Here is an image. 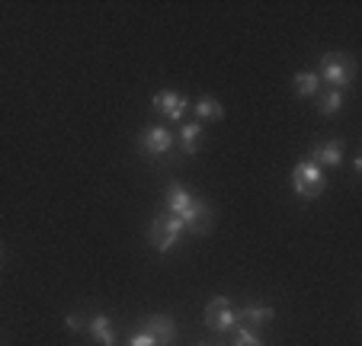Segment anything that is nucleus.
I'll return each mask as SVG.
<instances>
[{"instance_id":"nucleus-19","label":"nucleus","mask_w":362,"mask_h":346,"mask_svg":"<svg viewBox=\"0 0 362 346\" xmlns=\"http://www.w3.org/2000/svg\"><path fill=\"white\" fill-rule=\"evenodd\" d=\"M64 324H68V330H81L83 321H81V314H68V318H64Z\"/></svg>"},{"instance_id":"nucleus-11","label":"nucleus","mask_w":362,"mask_h":346,"mask_svg":"<svg viewBox=\"0 0 362 346\" xmlns=\"http://www.w3.org/2000/svg\"><path fill=\"white\" fill-rule=\"evenodd\" d=\"M87 327H90V333H93V340L100 346H116V330H112V324H110V318H106V314L90 318Z\"/></svg>"},{"instance_id":"nucleus-5","label":"nucleus","mask_w":362,"mask_h":346,"mask_svg":"<svg viewBox=\"0 0 362 346\" xmlns=\"http://www.w3.org/2000/svg\"><path fill=\"white\" fill-rule=\"evenodd\" d=\"M173 148V135L164 129V125H151V129L141 132V151L151 157L158 154H167V151Z\"/></svg>"},{"instance_id":"nucleus-15","label":"nucleus","mask_w":362,"mask_h":346,"mask_svg":"<svg viewBox=\"0 0 362 346\" xmlns=\"http://www.w3.org/2000/svg\"><path fill=\"white\" fill-rule=\"evenodd\" d=\"M317 106H321L324 115L340 113V106H343V90H324V93L317 96Z\"/></svg>"},{"instance_id":"nucleus-10","label":"nucleus","mask_w":362,"mask_h":346,"mask_svg":"<svg viewBox=\"0 0 362 346\" xmlns=\"http://www.w3.org/2000/svg\"><path fill=\"white\" fill-rule=\"evenodd\" d=\"M340 161H343V142L340 138L317 144L315 154H311V163H317V167H337Z\"/></svg>"},{"instance_id":"nucleus-7","label":"nucleus","mask_w":362,"mask_h":346,"mask_svg":"<svg viewBox=\"0 0 362 346\" xmlns=\"http://www.w3.org/2000/svg\"><path fill=\"white\" fill-rule=\"evenodd\" d=\"M144 330L154 337V343H158V346H173V340H177V324H173L167 314L148 318V327H144Z\"/></svg>"},{"instance_id":"nucleus-18","label":"nucleus","mask_w":362,"mask_h":346,"mask_svg":"<svg viewBox=\"0 0 362 346\" xmlns=\"http://www.w3.org/2000/svg\"><path fill=\"white\" fill-rule=\"evenodd\" d=\"M129 346H158V343H154V337L148 330H138V333H132Z\"/></svg>"},{"instance_id":"nucleus-13","label":"nucleus","mask_w":362,"mask_h":346,"mask_svg":"<svg viewBox=\"0 0 362 346\" xmlns=\"http://www.w3.org/2000/svg\"><path fill=\"white\" fill-rule=\"evenodd\" d=\"M180 148H183V154H196L199 151V138H202V125L199 122H183L180 125Z\"/></svg>"},{"instance_id":"nucleus-17","label":"nucleus","mask_w":362,"mask_h":346,"mask_svg":"<svg viewBox=\"0 0 362 346\" xmlns=\"http://www.w3.org/2000/svg\"><path fill=\"white\" fill-rule=\"evenodd\" d=\"M234 346H263V340L257 337L250 327H240V330L234 333Z\"/></svg>"},{"instance_id":"nucleus-2","label":"nucleus","mask_w":362,"mask_h":346,"mask_svg":"<svg viewBox=\"0 0 362 346\" xmlns=\"http://www.w3.org/2000/svg\"><path fill=\"white\" fill-rule=\"evenodd\" d=\"M292 186L301 199H317L324 192V186H327V180H324V170L317 163L301 161L292 173Z\"/></svg>"},{"instance_id":"nucleus-1","label":"nucleus","mask_w":362,"mask_h":346,"mask_svg":"<svg viewBox=\"0 0 362 346\" xmlns=\"http://www.w3.org/2000/svg\"><path fill=\"white\" fill-rule=\"evenodd\" d=\"M321 74H324V81L330 83V90H343V87H349L353 83V77H356V62L349 58V54H324L321 58Z\"/></svg>"},{"instance_id":"nucleus-8","label":"nucleus","mask_w":362,"mask_h":346,"mask_svg":"<svg viewBox=\"0 0 362 346\" xmlns=\"http://www.w3.org/2000/svg\"><path fill=\"white\" fill-rule=\"evenodd\" d=\"M269 321H273V308H267V305H247L240 311H234V324H240V327H263Z\"/></svg>"},{"instance_id":"nucleus-12","label":"nucleus","mask_w":362,"mask_h":346,"mask_svg":"<svg viewBox=\"0 0 362 346\" xmlns=\"http://www.w3.org/2000/svg\"><path fill=\"white\" fill-rule=\"evenodd\" d=\"M192 192L189 190H183L180 183H173L170 190H167V209H170V215H177V218H183V212L192 205Z\"/></svg>"},{"instance_id":"nucleus-16","label":"nucleus","mask_w":362,"mask_h":346,"mask_svg":"<svg viewBox=\"0 0 362 346\" xmlns=\"http://www.w3.org/2000/svg\"><path fill=\"white\" fill-rule=\"evenodd\" d=\"M295 93H298V96H315L317 93V74L301 71V74L295 77Z\"/></svg>"},{"instance_id":"nucleus-9","label":"nucleus","mask_w":362,"mask_h":346,"mask_svg":"<svg viewBox=\"0 0 362 346\" xmlns=\"http://www.w3.org/2000/svg\"><path fill=\"white\" fill-rule=\"evenodd\" d=\"M154 109H158L160 115H167V119H183V113H186V96L173 93V90H164L160 96H154Z\"/></svg>"},{"instance_id":"nucleus-6","label":"nucleus","mask_w":362,"mask_h":346,"mask_svg":"<svg viewBox=\"0 0 362 346\" xmlns=\"http://www.w3.org/2000/svg\"><path fill=\"white\" fill-rule=\"evenodd\" d=\"M183 228H189L192 234H205V231L212 228V212H209V205L202 202V199H192V205L183 212Z\"/></svg>"},{"instance_id":"nucleus-4","label":"nucleus","mask_w":362,"mask_h":346,"mask_svg":"<svg viewBox=\"0 0 362 346\" xmlns=\"http://www.w3.org/2000/svg\"><path fill=\"white\" fill-rule=\"evenodd\" d=\"M205 324L212 327V330H231L234 327V308L225 295L209 301V308H205Z\"/></svg>"},{"instance_id":"nucleus-3","label":"nucleus","mask_w":362,"mask_h":346,"mask_svg":"<svg viewBox=\"0 0 362 346\" xmlns=\"http://www.w3.org/2000/svg\"><path fill=\"white\" fill-rule=\"evenodd\" d=\"M180 234H183V221H180L177 215H158L154 224H151V244H154L158 253L170 250V247L177 244Z\"/></svg>"},{"instance_id":"nucleus-20","label":"nucleus","mask_w":362,"mask_h":346,"mask_svg":"<svg viewBox=\"0 0 362 346\" xmlns=\"http://www.w3.org/2000/svg\"><path fill=\"white\" fill-rule=\"evenodd\" d=\"M199 346H209V343H199Z\"/></svg>"},{"instance_id":"nucleus-14","label":"nucleus","mask_w":362,"mask_h":346,"mask_svg":"<svg viewBox=\"0 0 362 346\" xmlns=\"http://www.w3.org/2000/svg\"><path fill=\"white\" fill-rule=\"evenodd\" d=\"M196 115H199V122H218L221 115H225V106L218 100H199Z\"/></svg>"}]
</instances>
